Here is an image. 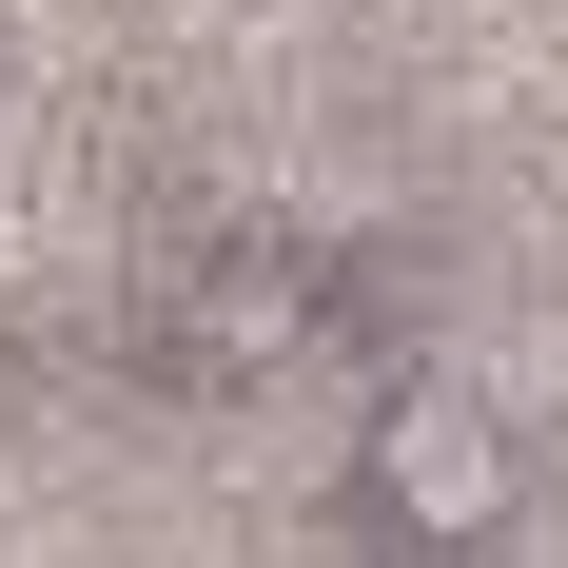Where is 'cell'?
<instances>
[{
	"mask_svg": "<svg viewBox=\"0 0 568 568\" xmlns=\"http://www.w3.org/2000/svg\"><path fill=\"white\" fill-rule=\"evenodd\" d=\"M314 314H334V275H314V255H235L176 334H196V373H294V334H314Z\"/></svg>",
	"mask_w": 568,
	"mask_h": 568,
	"instance_id": "cell-2",
	"label": "cell"
},
{
	"mask_svg": "<svg viewBox=\"0 0 568 568\" xmlns=\"http://www.w3.org/2000/svg\"><path fill=\"white\" fill-rule=\"evenodd\" d=\"M529 510V432L490 373H452V353H393L373 373V412H353V529L393 568H470V549H510Z\"/></svg>",
	"mask_w": 568,
	"mask_h": 568,
	"instance_id": "cell-1",
	"label": "cell"
}]
</instances>
